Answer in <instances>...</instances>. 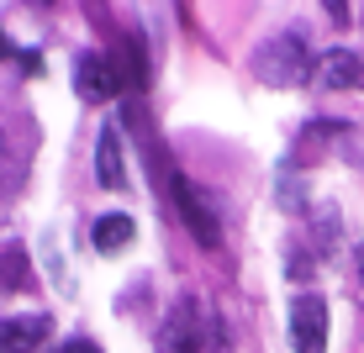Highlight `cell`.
Returning <instances> with one entry per match:
<instances>
[{
    "label": "cell",
    "mask_w": 364,
    "mask_h": 353,
    "mask_svg": "<svg viewBox=\"0 0 364 353\" xmlns=\"http://www.w3.org/2000/svg\"><path fill=\"white\" fill-rule=\"evenodd\" d=\"M291 343L296 353H328V300L322 295L291 300Z\"/></svg>",
    "instance_id": "6da1fadb"
},
{
    "label": "cell",
    "mask_w": 364,
    "mask_h": 353,
    "mask_svg": "<svg viewBox=\"0 0 364 353\" xmlns=\"http://www.w3.org/2000/svg\"><path fill=\"white\" fill-rule=\"evenodd\" d=\"M74 90H80L85 100H111V95L122 90V80H117V69H111V58L85 53L80 64H74Z\"/></svg>",
    "instance_id": "7a4b0ae2"
},
{
    "label": "cell",
    "mask_w": 364,
    "mask_h": 353,
    "mask_svg": "<svg viewBox=\"0 0 364 353\" xmlns=\"http://www.w3.org/2000/svg\"><path fill=\"white\" fill-rule=\"evenodd\" d=\"M311 74H317L322 90H359V85H364V64L348 53V48H333V53H322Z\"/></svg>",
    "instance_id": "3957f363"
},
{
    "label": "cell",
    "mask_w": 364,
    "mask_h": 353,
    "mask_svg": "<svg viewBox=\"0 0 364 353\" xmlns=\"http://www.w3.org/2000/svg\"><path fill=\"white\" fill-rule=\"evenodd\" d=\"M53 332V322L48 317H0V353H32L43 337Z\"/></svg>",
    "instance_id": "277c9868"
},
{
    "label": "cell",
    "mask_w": 364,
    "mask_h": 353,
    "mask_svg": "<svg viewBox=\"0 0 364 353\" xmlns=\"http://www.w3.org/2000/svg\"><path fill=\"white\" fill-rule=\"evenodd\" d=\"M169 185H174V200H180V211H185V222H191V232L211 248V243H217V222H211V211L196 200V190L180 180V174H169Z\"/></svg>",
    "instance_id": "5b68a950"
},
{
    "label": "cell",
    "mask_w": 364,
    "mask_h": 353,
    "mask_svg": "<svg viewBox=\"0 0 364 353\" xmlns=\"http://www.w3.org/2000/svg\"><path fill=\"white\" fill-rule=\"evenodd\" d=\"M95 174H100V185H106V190H122V180H127L117 127H106V132H100V143H95Z\"/></svg>",
    "instance_id": "8992f818"
},
{
    "label": "cell",
    "mask_w": 364,
    "mask_h": 353,
    "mask_svg": "<svg viewBox=\"0 0 364 353\" xmlns=\"http://www.w3.org/2000/svg\"><path fill=\"white\" fill-rule=\"evenodd\" d=\"M90 243L100 248V254H117V248H127V243H132V217H127V211H106V217H95Z\"/></svg>",
    "instance_id": "52a82bcc"
},
{
    "label": "cell",
    "mask_w": 364,
    "mask_h": 353,
    "mask_svg": "<svg viewBox=\"0 0 364 353\" xmlns=\"http://www.w3.org/2000/svg\"><path fill=\"white\" fill-rule=\"evenodd\" d=\"M0 280H6V285L27 280V254H21V248H6V254H0Z\"/></svg>",
    "instance_id": "ba28073f"
},
{
    "label": "cell",
    "mask_w": 364,
    "mask_h": 353,
    "mask_svg": "<svg viewBox=\"0 0 364 353\" xmlns=\"http://www.w3.org/2000/svg\"><path fill=\"white\" fill-rule=\"evenodd\" d=\"M64 353H100V343H90V337H74V343Z\"/></svg>",
    "instance_id": "9c48e42d"
},
{
    "label": "cell",
    "mask_w": 364,
    "mask_h": 353,
    "mask_svg": "<svg viewBox=\"0 0 364 353\" xmlns=\"http://www.w3.org/2000/svg\"><path fill=\"white\" fill-rule=\"evenodd\" d=\"M359 264H364V248H359Z\"/></svg>",
    "instance_id": "30bf717a"
}]
</instances>
